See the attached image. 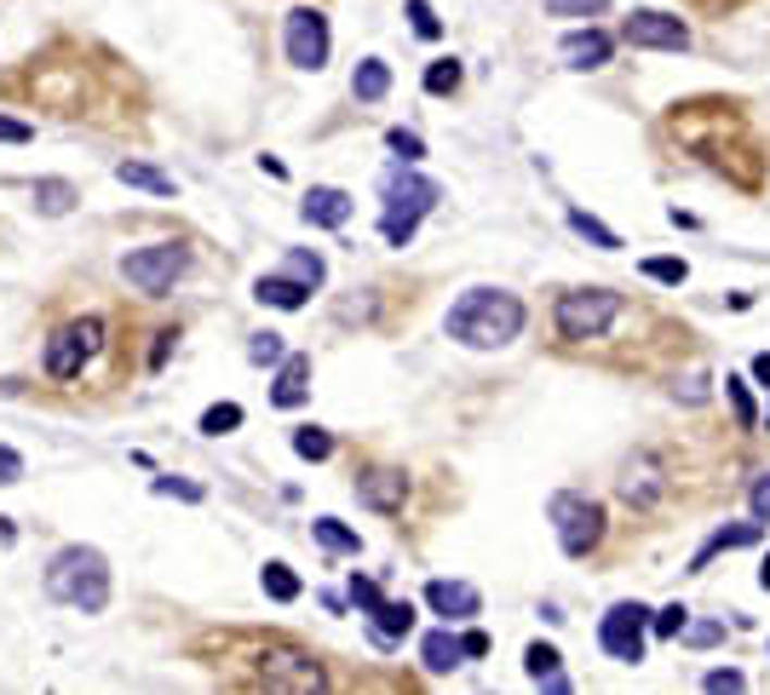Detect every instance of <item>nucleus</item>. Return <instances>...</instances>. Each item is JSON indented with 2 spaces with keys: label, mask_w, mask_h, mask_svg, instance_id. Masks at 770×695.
I'll return each mask as SVG.
<instances>
[{
  "label": "nucleus",
  "mask_w": 770,
  "mask_h": 695,
  "mask_svg": "<svg viewBox=\"0 0 770 695\" xmlns=\"http://www.w3.org/2000/svg\"><path fill=\"white\" fill-rule=\"evenodd\" d=\"M385 598V592H380V581H369V575H351V604L362 609V616H369V609Z\"/></svg>",
  "instance_id": "58836bf2"
},
{
  "label": "nucleus",
  "mask_w": 770,
  "mask_h": 695,
  "mask_svg": "<svg viewBox=\"0 0 770 695\" xmlns=\"http://www.w3.org/2000/svg\"><path fill=\"white\" fill-rule=\"evenodd\" d=\"M351 92L362 104H380V98L392 92V64H385V58H362L357 75H351Z\"/></svg>",
  "instance_id": "aec40b11"
},
{
  "label": "nucleus",
  "mask_w": 770,
  "mask_h": 695,
  "mask_svg": "<svg viewBox=\"0 0 770 695\" xmlns=\"http://www.w3.org/2000/svg\"><path fill=\"white\" fill-rule=\"evenodd\" d=\"M248 357H253V362H282V334H253Z\"/></svg>",
  "instance_id": "ea45409f"
},
{
  "label": "nucleus",
  "mask_w": 770,
  "mask_h": 695,
  "mask_svg": "<svg viewBox=\"0 0 770 695\" xmlns=\"http://www.w3.org/2000/svg\"><path fill=\"white\" fill-rule=\"evenodd\" d=\"M185 264H190V253L178 248V241H161V248H138V253L121 259V276H127L138 294H167L173 282L185 276Z\"/></svg>",
  "instance_id": "423d86ee"
},
{
  "label": "nucleus",
  "mask_w": 770,
  "mask_h": 695,
  "mask_svg": "<svg viewBox=\"0 0 770 695\" xmlns=\"http://www.w3.org/2000/svg\"><path fill=\"white\" fill-rule=\"evenodd\" d=\"M644 632H650V609L644 604H616L598 626V644L616 661H644Z\"/></svg>",
  "instance_id": "6e6552de"
},
{
  "label": "nucleus",
  "mask_w": 770,
  "mask_h": 695,
  "mask_svg": "<svg viewBox=\"0 0 770 695\" xmlns=\"http://www.w3.org/2000/svg\"><path fill=\"white\" fill-rule=\"evenodd\" d=\"M460 87V64H455V58H443V64H432V70H425V92H455Z\"/></svg>",
  "instance_id": "72a5a7b5"
},
{
  "label": "nucleus",
  "mask_w": 770,
  "mask_h": 695,
  "mask_svg": "<svg viewBox=\"0 0 770 695\" xmlns=\"http://www.w3.org/2000/svg\"><path fill=\"white\" fill-rule=\"evenodd\" d=\"M288 276H299L306 288H316V282H322V259L316 253H288Z\"/></svg>",
  "instance_id": "4c0bfd02"
},
{
  "label": "nucleus",
  "mask_w": 770,
  "mask_h": 695,
  "mask_svg": "<svg viewBox=\"0 0 770 695\" xmlns=\"http://www.w3.org/2000/svg\"><path fill=\"white\" fill-rule=\"evenodd\" d=\"M115 178H121V184H133V190H150V196H173V178H167V173H156V167H145V161H121Z\"/></svg>",
  "instance_id": "b1692460"
},
{
  "label": "nucleus",
  "mask_w": 770,
  "mask_h": 695,
  "mask_svg": "<svg viewBox=\"0 0 770 695\" xmlns=\"http://www.w3.org/2000/svg\"><path fill=\"white\" fill-rule=\"evenodd\" d=\"M369 621H374V632H380V644H397V638H409L414 632V604L409 598H380L374 609H369Z\"/></svg>",
  "instance_id": "f3484780"
},
{
  "label": "nucleus",
  "mask_w": 770,
  "mask_h": 695,
  "mask_svg": "<svg viewBox=\"0 0 770 695\" xmlns=\"http://www.w3.org/2000/svg\"><path fill=\"white\" fill-rule=\"evenodd\" d=\"M385 145H392V156H402V161H420V156H425L420 133H402V127H392V133H385Z\"/></svg>",
  "instance_id": "e433bc0d"
},
{
  "label": "nucleus",
  "mask_w": 770,
  "mask_h": 695,
  "mask_svg": "<svg viewBox=\"0 0 770 695\" xmlns=\"http://www.w3.org/2000/svg\"><path fill=\"white\" fill-rule=\"evenodd\" d=\"M650 626H656V638H684V626H691V609H684V604H667L661 616H650Z\"/></svg>",
  "instance_id": "473e14b6"
},
{
  "label": "nucleus",
  "mask_w": 770,
  "mask_h": 695,
  "mask_svg": "<svg viewBox=\"0 0 770 695\" xmlns=\"http://www.w3.org/2000/svg\"><path fill=\"white\" fill-rule=\"evenodd\" d=\"M12 535H17V529H12L7 518H0V546H12Z\"/></svg>",
  "instance_id": "8fccbe9b"
},
{
  "label": "nucleus",
  "mask_w": 770,
  "mask_h": 695,
  "mask_svg": "<svg viewBox=\"0 0 770 695\" xmlns=\"http://www.w3.org/2000/svg\"><path fill=\"white\" fill-rule=\"evenodd\" d=\"M306 282L299 276H259V288H253V299L259 305H276V311H299V305H306Z\"/></svg>",
  "instance_id": "a211bd4d"
},
{
  "label": "nucleus",
  "mask_w": 770,
  "mask_h": 695,
  "mask_svg": "<svg viewBox=\"0 0 770 695\" xmlns=\"http://www.w3.org/2000/svg\"><path fill=\"white\" fill-rule=\"evenodd\" d=\"M437 184L432 178H420V173H392L385 178V213H380V236L392 241V248H409L414 231H420V219L437 208Z\"/></svg>",
  "instance_id": "7ed1b4c3"
},
{
  "label": "nucleus",
  "mask_w": 770,
  "mask_h": 695,
  "mask_svg": "<svg viewBox=\"0 0 770 695\" xmlns=\"http://www.w3.org/2000/svg\"><path fill=\"white\" fill-rule=\"evenodd\" d=\"M616 317H621V294H610V288H581V294H563V299H558V311H552V322H558V334H563V339H598Z\"/></svg>",
  "instance_id": "20e7f679"
},
{
  "label": "nucleus",
  "mask_w": 770,
  "mask_h": 695,
  "mask_svg": "<svg viewBox=\"0 0 770 695\" xmlns=\"http://www.w3.org/2000/svg\"><path fill=\"white\" fill-rule=\"evenodd\" d=\"M259 684L265 690H322V667L299 649H265V667H259Z\"/></svg>",
  "instance_id": "9d476101"
},
{
  "label": "nucleus",
  "mask_w": 770,
  "mask_h": 695,
  "mask_svg": "<svg viewBox=\"0 0 770 695\" xmlns=\"http://www.w3.org/2000/svg\"><path fill=\"white\" fill-rule=\"evenodd\" d=\"M236 425H241V408L236 402H219V408L201 414V432H208V437H225V432H236Z\"/></svg>",
  "instance_id": "2f4dec72"
},
{
  "label": "nucleus",
  "mask_w": 770,
  "mask_h": 695,
  "mask_svg": "<svg viewBox=\"0 0 770 695\" xmlns=\"http://www.w3.org/2000/svg\"><path fill=\"white\" fill-rule=\"evenodd\" d=\"M759 529H765V523L754 518V523H731V529H719V535H707V546H701V551H696V558H691V575H701V569H707V563H713V558H719V551H736V546H754V541H759Z\"/></svg>",
  "instance_id": "dca6fc26"
},
{
  "label": "nucleus",
  "mask_w": 770,
  "mask_h": 695,
  "mask_svg": "<svg viewBox=\"0 0 770 695\" xmlns=\"http://www.w3.org/2000/svg\"><path fill=\"white\" fill-rule=\"evenodd\" d=\"M420 656H425V667H432V672H455L465 661V644L455 638V632H425Z\"/></svg>",
  "instance_id": "412c9836"
},
{
  "label": "nucleus",
  "mask_w": 770,
  "mask_h": 695,
  "mask_svg": "<svg viewBox=\"0 0 770 695\" xmlns=\"http://www.w3.org/2000/svg\"><path fill=\"white\" fill-rule=\"evenodd\" d=\"M156 495H178V500H201V483H190V477H156Z\"/></svg>",
  "instance_id": "a19ab883"
},
{
  "label": "nucleus",
  "mask_w": 770,
  "mask_h": 695,
  "mask_svg": "<svg viewBox=\"0 0 770 695\" xmlns=\"http://www.w3.org/2000/svg\"><path fill=\"white\" fill-rule=\"evenodd\" d=\"M259 586H265L276 604H294L299 598V575H294L288 563H265V569H259Z\"/></svg>",
  "instance_id": "bb28decb"
},
{
  "label": "nucleus",
  "mask_w": 770,
  "mask_h": 695,
  "mask_svg": "<svg viewBox=\"0 0 770 695\" xmlns=\"http://www.w3.org/2000/svg\"><path fill=\"white\" fill-rule=\"evenodd\" d=\"M759 586H765V592H770V558H765V563H759Z\"/></svg>",
  "instance_id": "3c124183"
},
{
  "label": "nucleus",
  "mask_w": 770,
  "mask_h": 695,
  "mask_svg": "<svg viewBox=\"0 0 770 695\" xmlns=\"http://www.w3.org/2000/svg\"><path fill=\"white\" fill-rule=\"evenodd\" d=\"M563 58H570V70H598V64H610V35H604V29H575V35H563Z\"/></svg>",
  "instance_id": "2eb2a0df"
},
{
  "label": "nucleus",
  "mask_w": 770,
  "mask_h": 695,
  "mask_svg": "<svg viewBox=\"0 0 770 695\" xmlns=\"http://www.w3.org/2000/svg\"><path fill=\"white\" fill-rule=\"evenodd\" d=\"M47 592L58 604L80 609V616H98V609L110 604V563H104V551H92V546L58 551L52 569H47Z\"/></svg>",
  "instance_id": "f03ea898"
},
{
  "label": "nucleus",
  "mask_w": 770,
  "mask_h": 695,
  "mask_svg": "<svg viewBox=\"0 0 770 695\" xmlns=\"http://www.w3.org/2000/svg\"><path fill=\"white\" fill-rule=\"evenodd\" d=\"M701 684H707V690H742L747 679H742V672H736V667H719V672H707V679H701Z\"/></svg>",
  "instance_id": "c03bdc74"
},
{
  "label": "nucleus",
  "mask_w": 770,
  "mask_h": 695,
  "mask_svg": "<svg viewBox=\"0 0 770 695\" xmlns=\"http://www.w3.org/2000/svg\"><path fill=\"white\" fill-rule=\"evenodd\" d=\"M724 638V626L719 621H696V626H684V644H719Z\"/></svg>",
  "instance_id": "37998d69"
},
{
  "label": "nucleus",
  "mask_w": 770,
  "mask_h": 695,
  "mask_svg": "<svg viewBox=\"0 0 770 695\" xmlns=\"http://www.w3.org/2000/svg\"><path fill=\"white\" fill-rule=\"evenodd\" d=\"M357 495L374 506V512H397L402 506V477L397 472H369V477H357Z\"/></svg>",
  "instance_id": "6ab92c4d"
},
{
  "label": "nucleus",
  "mask_w": 770,
  "mask_h": 695,
  "mask_svg": "<svg viewBox=\"0 0 770 695\" xmlns=\"http://www.w3.org/2000/svg\"><path fill=\"white\" fill-rule=\"evenodd\" d=\"M306 219L322 224V231H339V224L351 219V196L339 190V184H316V190L306 196Z\"/></svg>",
  "instance_id": "ddd939ff"
},
{
  "label": "nucleus",
  "mask_w": 770,
  "mask_h": 695,
  "mask_svg": "<svg viewBox=\"0 0 770 695\" xmlns=\"http://www.w3.org/2000/svg\"><path fill=\"white\" fill-rule=\"evenodd\" d=\"M311 529H316V541L328 546V551H346V558H357V551H362V535H357V529H346L339 518H316Z\"/></svg>",
  "instance_id": "393cba45"
},
{
  "label": "nucleus",
  "mask_w": 770,
  "mask_h": 695,
  "mask_svg": "<svg viewBox=\"0 0 770 695\" xmlns=\"http://www.w3.org/2000/svg\"><path fill=\"white\" fill-rule=\"evenodd\" d=\"M570 231H575V236H586V241H593V248H604V253H616V248H621V236L610 231V224H598L593 213H581V208L570 213Z\"/></svg>",
  "instance_id": "cd10ccee"
},
{
  "label": "nucleus",
  "mask_w": 770,
  "mask_h": 695,
  "mask_svg": "<svg viewBox=\"0 0 770 695\" xmlns=\"http://www.w3.org/2000/svg\"><path fill=\"white\" fill-rule=\"evenodd\" d=\"M465 656H489V632H465Z\"/></svg>",
  "instance_id": "de8ad7c7"
},
{
  "label": "nucleus",
  "mask_w": 770,
  "mask_h": 695,
  "mask_svg": "<svg viewBox=\"0 0 770 695\" xmlns=\"http://www.w3.org/2000/svg\"><path fill=\"white\" fill-rule=\"evenodd\" d=\"M724 397H731V408H736V425H742V432H754V425H759V414H754V397H747V380H724Z\"/></svg>",
  "instance_id": "c756f323"
},
{
  "label": "nucleus",
  "mask_w": 770,
  "mask_h": 695,
  "mask_svg": "<svg viewBox=\"0 0 770 695\" xmlns=\"http://www.w3.org/2000/svg\"><path fill=\"white\" fill-rule=\"evenodd\" d=\"M288 64H299V70L328 64V17H322L316 7H299L288 17Z\"/></svg>",
  "instance_id": "1a4fd4ad"
},
{
  "label": "nucleus",
  "mask_w": 770,
  "mask_h": 695,
  "mask_svg": "<svg viewBox=\"0 0 770 695\" xmlns=\"http://www.w3.org/2000/svg\"><path fill=\"white\" fill-rule=\"evenodd\" d=\"M754 518H759V523H770V472L754 483Z\"/></svg>",
  "instance_id": "a18cd8bd"
},
{
  "label": "nucleus",
  "mask_w": 770,
  "mask_h": 695,
  "mask_svg": "<svg viewBox=\"0 0 770 695\" xmlns=\"http://www.w3.org/2000/svg\"><path fill=\"white\" fill-rule=\"evenodd\" d=\"M523 334V299L500 294V288H472L455 299L449 311V339L472 345V351H495V345H512Z\"/></svg>",
  "instance_id": "f257e3e1"
},
{
  "label": "nucleus",
  "mask_w": 770,
  "mask_h": 695,
  "mask_svg": "<svg viewBox=\"0 0 770 695\" xmlns=\"http://www.w3.org/2000/svg\"><path fill=\"white\" fill-rule=\"evenodd\" d=\"M17 472H24L17 455H12V448H0V483H17Z\"/></svg>",
  "instance_id": "49530a36"
},
{
  "label": "nucleus",
  "mask_w": 770,
  "mask_h": 695,
  "mask_svg": "<svg viewBox=\"0 0 770 695\" xmlns=\"http://www.w3.org/2000/svg\"><path fill=\"white\" fill-rule=\"evenodd\" d=\"M409 24H414V35H420V40H437V35H443L437 12H432V0H409Z\"/></svg>",
  "instance_id": "c9c22d12"
},
{
  "label": "nucleus",
  "mask_w": 770,
  "mask_h": 695,
  "mask_svg": "<svg viewBox=\"0 0 770 695\" xmlns=\"http://www.w3.org/2000/svg\"><path fill=\"white\" fill-rule=\"evenodd\" d=\"M35 127L29 121H12V115H0V145H29Z\"/></svg>",
  "instance_id": "79ce46f5"
},
{
  "label": "nucleus",
  "mask_w": 770,
  "mask_h": 695,
  "mask_svg": "<svg viewBox=\"0 0 770 695\" xmlns=\"http://www.w3.org/2000/svg\"><path fill=\"white\" fill-rule=\"evenodd\" d=\"M541 7L552 12V17H598L610 0H541Z\"/></svg>",
  "instance_id": "f704fd0d"
},
{
  "label": "nucleus",
  "mask_w": 770,
  "mask_h": 695,
  "mask_svg": "<svg viewBox=\"0 0 770 695\" xmlns=\"http://www.w3.org/2000/svg\"><path fill=\"white\" fill-rule=\"evenodd\" d=\"M644 276H650V282H667V288H684L691 264H684V259H644Z\"/></svg>",
  "instance_id": "7c9ffc66"
},
{
  "label": "nucleus",
  "mask_w": 770,
  "mask_h": 695,
  "mask_svg": "<svg viewBox=\"0 0 770 695\" xmlns=\"http://www.w3.org/2000/svg\"><path fill=\"white\" fill-rule=\"evenodd\" d=\"M311 397V357H282V374L271 385V402L276 408H299Z\"/></svg>",
  "instance_id": "4468645a"
},
{
  "label": "nucleus",
  "mask_w": 770,
  "mask_h": 695,
  "mask_svg": "<svg viewBox=\"0 0 770 695\" xmlns=\"http://www.w3.org/2000/svg\"><path fill=\"white\" fill-rule=\"evenodd\" d=\"M552 523H558V546L570 558H586L604 541V506L586 495H552Z\"/></svg>",
  "instance_id": "39448f33"
},
{
  "label": "nucleus",
  "mask_w": 770,
  "mask_h": 695,
  "mask_svg": "<svg viewBox=\"0 0 770 695\" xmlns=\"http://www.w3.org/2000/svg\"><path fill=\"white\" fill-rule=\"evenodd\" d=\"M621 40H626V47H667V52H679V47H691V29H684L679 17H667V12H633L621 24Z\"/></svg>",
  "instance_id": "9b49d317"
},
{
  "label": "nucleus",
  "mask_w": 770,
  "mask_h": 695,
  "mask_svg": "<svg viewBox=\"0 0 770 695\" xmlns=\"http://www.w3.org/2000/svg\"><path fill=\"white\" fill-rule=\"evenodd\" d=\"M294 455L299 460H328L334 455V437L316 432V425H299V432H294Z\"/></svg>",
  "instance_id": "c85d7f7f"
},
{
  "label": "nucleus",
  "mask_w": 770,
  "mask_h": 695,
  "mask_svg": "<svg viewBox=\"0 0 770 695\" xmlns=\"http://www.w3.org/2000/svg\"><path fill=\"white\" fill-rule=\"evenodd\" d=\"M754 380H759V385H770V351H759V357H754Z\"/></svg>",
  "instance_id": "09e8293b"
},
{
  "label": "nucleus",
  "mask_w": 770,
  "mask_h": 695,
  "mask_svg": "<svg viewBox=\"0 0 770 695\" xmlns=\"http://www.w3.org/2000/svg\"><path fill=\"white\" fill-rule=\"evenodd\" d=\"M621 495L633 500V506H656V495H661V477H656V466H650V460H633V466H626V477H621Z\"/></svg>",
  "instance_id": "4be33fe9"
},
{
  "label": "nucleus",
  "mask_w": 770,
  "mask_h": 695,
  "mask_svg": "<svg viewBox=\"0 0 770 695\" xmlns=\"http://www.w3.org/2000/svg\"><path fill=\"white\" fill-rule=\"evenodd\" d=\"M98 339H104V322H98V317H80V322H70V328H58L47 339V374L52 380H75L80 362L98 351Z\"/></svg>",
  "instance_id": "0eeeda50"
},
{
  "label": "nucleus",
  "mask_w": 770,
  "mask_h": 695,
  "mask_svg": "<svg viewBox=\"0 0 770 695\" xmlns=\"http://www.w3.org/2000/svg\"><path fill=\"white\" fill-rule=\"evenodd\" d=\"M558 649L552 644H530V656H523V667H530V679L535 684H546V690H570V679H563V672H558Z\"/></svg>",
  "instance_id": "5701e85b"
},
{
  "label": "nucleus",
  "mask_w": 770,
  "mask_h": 695,
  "mask_svg": "<svg viewBox=\"0 0 770 695\" xmlns=\"http://www.w3.org/2000/svg\"><path fill=\"white\" fill-rule=\"evenodd\" d=\"M35 208L47 213V219H58V213L75 208V190H70L64 178H40V184H35Z\"/></svg>",
  "instance_id": "a878e982"
},
{
  "label": "nucleus",
  "mask_w": 770,
  "mask_h": 695,
  "mask_svg": "<svg viewBox=\"0 0 770 695\" xmlns=\"http://www.w3.org/2000/svg\"><path fill=\"white\" fill-rule=\"evenodd\" d=\"M425 604H432L443 621H472L483 609L477 586H465V581H432V586H425Z\"/></svg>",
  "instance_id": "f8f14e48"
}]
</instances>
